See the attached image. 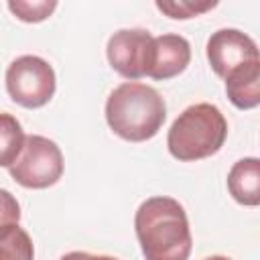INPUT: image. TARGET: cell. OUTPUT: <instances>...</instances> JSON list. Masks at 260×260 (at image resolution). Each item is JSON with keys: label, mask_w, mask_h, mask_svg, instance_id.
Returning a JSON list of instances; mask_svg holds the SVG:
<instances>
[{"label": "cell", "mask_w": 260, "mask_h": 260, "mask_svg": "<svg viewBox=\"0 0 260 260\" xmlns=\"http://www.w3.org/2000/svg\"><path fill=\"white\" fill-rule=\"evenodd\" d=\"M134 230L146 260H189L193 238L177 199L156 195L142 201L134 215Z\"/></svg>", "instance_id": "6da1fadb"}, {"label": "cell", "mask_w": 260, "mask_h": 260, "mask_svg": "<svg viewBox=\"0 0 260 260\" xmlns=\"http://www.w3.org/2000/svg\"><path fill=\"white\" fill-rule=\"evenodd\" d=\"M167 120L162 95L138 81L120 83L106 100V122L112 132L128 142H144L158 134Z\"/></svg>", "instance_id": "7a4b0ae2"}, {"label": "cell", "mask_w": 260, "mask_h": 260, "mask_svg": "<svg viewBox=\"0 0 260 260\" xmlns=\"http://www.w3.org/2000/svg\"><path fill=\"white\" fill-rule=\"evenodd\" d=\"M228 122L213 104H193L185 108L171 124L167 134L169 152L183 162L207 158L223 146Z\"/></svg>", "instance_id": "3957f363"}, {"label": "cell", "mask_w": 260, "mask_h": 260, "mask_svg": "<svg viewBox=\"0 0 260 260\" xmlns=\"http://www.w3.org/2000/svg\"><path fill=\"white\" fill-rule=\"evenodd\" d=\"M4 81L12 102L28 110L45 106L55 95V87H57L53 67L43 57L37 55L16 57L8 65Z\"/></svg>", "instance_id": "277c9868"}, {"label": "cell", "mask_w": 260, "mask_h": 260, "mask_svg": "<svg viewBox=\"0 0 260 260\" xmlns=\"http://www.w3.org/2000/svg\"><path fill=\"white\" fill-rule=\"evenodd\" d=\"M8 173L18 185L26 189H47L63 175L61 148L47 136L28 134L22 152Z\"/></svg>", "instance_id": "5b68a950"}, {"label": "cell", "mask_w": 260, "mask_h": 260, "mask_svg": "<svg viewBox=\"0 0 260 260\" xmlns=\"http://www.w3.org/2000/svg\"><path fill=\"white\" fill-rule=\"evenodd\" d=\"M106 55L114 71L126 79L150 75L154 59V37L144 28L116 30L106 45Z\"/></svg>", "instance_id": "8992f818"}, {"label": "cell", "mask_w": 260, "mask_h": 260, "mask_svg": "<svg viewBox=\"0 0 260 260\" xmlns=\"http://www.w3.org/2000/svg\"><path fill=\"white\" fill-rule=\"evenodd\" d=\"M207 61L215 75L225 79L238 67L260 61L258 45L238 28H219L207 41Z\"/></svg>", "instance_id": "52a82bcc"}, {"label": "cell", "mask_w": 260, "mask_h": 260, "mask_svg": "<svg viewBox=\"0 0 260 260\" xmlns=\"http://www.w3.org/2000/svg\"><path fill=\"white\" fill-rule=\"evenodd\" d=\"M189 61H191V45L185 37L175 32L154 37V59L148 77L158 81L177 77L187 69Z\"/></svg>", "instance_id": "ba28073f"}, {"label": "cell", "mask_w": 260, "mask_h": 260, "mask_svg": "<svg viewBox=\"0 0 260 260\" xmlns=\"http://www.w3.org/2000/svg\"><path fill=\"white\" fill-rule=\"evenodd\" d=\"M228 191L240 205H260V158L246 156L234 162L228 173Z\"/></svg>", "instance_id": "9c48e42d"}, {"label": "cell", "mask_w": 260, "mask_h": 260, "mask_svg": "<svg viewBox=\"0 0 260 260\" xmlns=\"http://www.w3.org/2000/svg\"><path fill=\"white\" fill-rule=\"evenodd\" d=\"M228 100L238 110H252L260 106V61L246 63L225 77Z\"/></svg>", "instance_id": "30bf717a"}, {"label": "cell", "mask_w": 260, "mask_h": 260, "mask_svg": "<svg viewBox=\"0 0 260 260\" xmlns=\"http://www.w3.org/2000/svg\"><path fill=\"white\" fill-rule=\"evenodd\" d=\"M0 260H35L30 236L18 223H6L0 230Z\"/></svg>", "instance_id": "8fae6325"}, {"label": "cell", "mask_w": 260, "mask_h": 260, "mask_svg": "<svg viewBox=\"0 0 260 260\" xmlns=\"http://www.w3.org/2000/svg\"><path fill=\"white\" fill-rule=\"evenodd\" d=\"M24 142H26V136L22 132L20 122L10 114H2L0 116V146H2L0 165L4 169H10L14 165V160L24 148Z\"/></svg>", "instance_id": "7c38bea8"}, {"label": "cell", "mask_w": 260, "mask_h": 260, "mask_svg": "<svg viewBox=\"0 0 260 260\" xmlns=\"http://www.w3.org/2000/svg\"><path fill=\"white\" fill-rule=\"evenodd\" d=\"M57 8L55 0H8V10L22 22H41Z\"/></svg>", "instance_id": "4fadbf2b"}, {"label": "cell", "mask_w": 260, "mask_h": 260, "mask_svg": "<svg viewBox=\"0 0 260 260\" xmlns=\"http://www.w3.org/2000/svg\"><path fill=\"white\" fill-rule=\"evenodd\" d=\"M217 2H189V0H179V2H156V8L160 12H165L171 18L177 20H185L191 16H197L205 10L215 8Z\"/></svg>", "instance_id": "5bb4252c"}, {"label": "cell", "mask_w": 260, "mask_h": 260, "mask_svg": "<svg viewBox=\"0 0 260 260\" xmlns=\"http://www.w3.org/2000/svg\"><path fill=\"white\" fill-rule=\"evenodd\" d=\"M18 219H20V207L12 199V195L4 189L2 191V225H6V223H18Z\"/></svg>", "instance_id": "9a60e30c"}, {"label": "cell", "mask_w": 260, "mask_h": 260, "mask_svg": "<svg viewBox=\"0 0 260 260\" xmlns=\"http://www.w3.org/2000/svg\"><path fill=\"white\" fill-rule=\"evenodd\" d=\"M59 260H118L114 256H100V254H87V252H69L61 256Z\"/></svg>", "instance_id": "2e32d148"}, {"label": "cell", "mask_w": 260, "mask_h": 260, "mask_svg": "<svg viewBox=\"0 0 260 260\" xmlns=\"http://www.w3.org/2000/svg\"><path fill=\"white\" fill-rule=\"evenodd\" d=\"M205 260H232V258H228V256H209Z\"/></svg>", "instance_id": "e0dca14e"}]
</instances>
